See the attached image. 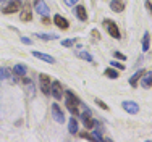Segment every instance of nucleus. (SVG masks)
<instances>
[{
    "label": "nucleus",
    "mask_w": 152,
    "mask_h": 142,
    "mask_svg": "<svg viewBox=\"0 0 152 142\" xmlns=\"http://www.w3.org/2000/svg\"><path fill=\"white\" fill-rule=\"evenodd\" d=\"M149 47H151V34L146 31L142 36V52L146 53L147 50H149Z\"/></svg>",
    "instance_id": "nucleus-18"
},
{
    "label": "nucleus",
    "mask_w": 152,
    "mask_h": 142,
    "mask_svg": "<svg viewBox=\"0 0 152 142\" xmlns=\"http://www.w3.org/2000/svg\"><path fill=\"white\" fill-rule=\"evenodd\" d=\"M21 42L24 44V45H32V41L29 37H26V36H23V37H21Z\"/></svg>",
    "instance_id": "nucleus-28"
},
{
    "label": "nucleus",
    "mask_w": 152,
    "mask_h": 142,
    "mask_svg": "<svg viewBox=\"0 0 152 142\" xmlns=\"http://www.w3.org/2000/svg\"><path fill=\"white\" fill-rule=\"evenodd\" d=\"M13 73H15L16 76H24L28 73V68L24 66L23 63H18V65H15V66H13Z\"/></svg>",
    "instance_id": "nucleus-17"
},
{
    "label": "nucleus",
    "mask_w": 152,
    "mask_h": 142,
    "mask_svg": "<svg viewBox=\"0 0 152 142\" xmlns=\"http://www.w3.org/2000/svg\"><path fill=\"white\" fill-rule=\"evenodd\" d=\"M102 24H104V28L107 29V32H108V34H110L113 39H120V37H121L120 28L117 26V23H115V21H112V20H104Z\"/></svg>",
    "instance_id": "nucleus-2"
},
{
    "label": "nucleus",
    "mask_w": 152,
    "mask_h": 142,
    "mask_svg": "<svg viewBox=\"0 0 152 142\" xmlns=\"http://www.w3.org/2000/svg\"><path fill=\"white\" fill-rule=\"evenodd\" d=\"M8 79L10 78V71L7 70V68H0V79Z\"/></svg>",
    "instance_id": "nucleus-25"
},
{
    "label": "nucleus",
    "mask_w": 152,
    "mask_h": 142,
    "mask_svg": "<svg viewBox=\"0 0 152 142\" xmlns=\"http://www.w3.org/2000/svg\"><path fill=\"white\" fill-rule=\"evenodd\" d=\"M66 108L71 111L73 115H78L79 113V105H81V100L75 95L73 90H66Z\"/></svg>",
    "instance_id": "nucleus-1"
},
{
    "label": "nucleus",
    "mask_w": 152,
    "mask_h": 142,
    "mask_svg": "<svg viewBox=\"0 0 152 142\" xmlns=\"http://www.w3.org/2000/svg\"><path fill=\"white\" fill-rule=\"evenodd\" d=\"M0 2H7V0H0Z\"/></svg>",
    "instance_id": "nucleus-33"
},
{
    "label": "nucleus",
    "mask_w": 152,
    "mask_h": 142,
    "mask_svg": "<svg viewBox=\"0 0 152 142\" xmlns=\"http://www.w3.org/2000/svg\"><path fill=\"white\" fill-rule=\"evenodd\" d=\"M76 55H78V58H83V60H86V61H94L92 55L88 52H79V53H76Z\"/></svg>",
    "instance_id": "nucleus-21"
},
{
    "label": "nucleus",
    "mask_w": 152,
    "mask_h": 142,
    "mask_svg": "<svg viewBox=\"0 0 152 142\" xmlns=\"http://www.w3.org/2000/svg\"><path fill=\"white\" fill-rule=\"evenodd\" d=\"M32 55H34L36 58H39V60H42V61H47V63H55V58L50 57V55H47V53H42V52L34 50V52H32Z\"/></svg>",
    "instance_id": "nucleus-15"
},
{
    "label": "nucleus",
    "mask_w": 152,
    "mask_h": 142,
    "mask_svg": "<svg viewBox=\"0 0 152 142\" xmlns=\"http://www.w3.org/2000/svg\"><path fill=\"white\" fill-rule=\"evenodd\" d=\"M146 8L149 10L151 15H152V2H151V0H146Z\"/></svg>",
    "instance_id": "nucleus-32"
},
{
    "label": "nucleus",
    "mask_w": 152,
    "mask_h": 142,
    "mask_svg": "<svg viewBox=\"0 0 152 142\" xmlns=\"http://www.w3.org/2000/svg\"><path fill=\"white\" fill-rule=\"evenodd\" d=\"M39 84H41L42 94L50 95V84H52V81H50V76L45 74V73H41V74H39Z\"/></svg>",
    "instance_id": "nucleus-3"
},
{
    "label": "nucleus",
    "mask_w": 152,
    "mask_h": 142,
    "mask_svg": "<svg viewBox=\"0 0 152 142\" xmlns=\"http://www.w3.org/2000/svg\"><path fill=\"white\" fill-rule=\"evenodd\" d=\"M115 57H117L118 60H121V61L126 60V55H123V53H120V52H115Z\"/></svg>",
    "instance_id": "nucleus-30"
},
{
    "label": "nucleus",
    "mask_w": 152,
    "mask_h": 142,
    "mask_svg": "<svg viewBox=\"0 0 152 142\" xmlns=\"http://www.w3.org/2000/svg\"><path fill=\"white\" fill-rule=\"evenodd\" d=\"M94 102H96V103L99 105V107L102 108V110H108V105L105 103V102H102V100H100V99H96V100H94Z\"/></svg>",
    "instance_id": "nucleus-26"
},
{
    "label": "nucleus",
    "mask_w": 152,
    "mask_h": 142,
    "mask_svg": "<svg viewBox=\"0 0 152 142\" xmlns=\"http://www.w3.org/2000/svg\"><path fill=\"white\" fill-rule=\"evenodd\" d=\"M81 137H83V139H89V141H94V139H92V134H88V133H81Z\"/></svg>",
    "instance_id": "nucleus-31"
},
{
    "label": "nucleus",
    "mask_w": 152,
    "mask_h": 142,
    "mask_svg": "<svg viewBox=\"0 0 152 142\" xmlns=\"http://www.w3.org/2000/svg\"><path fill=\"white\" fill-rule=\"evenodd\" d=\"M75 44V39H65V41H61V45L63 47H71Z\"/></svg>",
    "instance_id": "nucleus-27"
},
{
    "label": "nucleus",
    "mask_w": 152,
    "mask_h": 142,
    "mask_svg": "<svg viewBox=\"0 0 152 142\" xmlns=\"http://www.w3.org/2000/svg\"><path fill=\"white\" fill-rule=\"evenodd\" d=\"M21 8H23V12H21V21H24V23H26V21H31L32 20V15H31V7H29V3H23V7H21Z\"/></svg>",
    "instance_id": "nucleus-12"
},
{
    "label": "nucleus",
    "mask_w": 152,
    "mask_h": 142,
    "mask_svg": "<svg viewBox=\"0 0 152 142\" xmlns=\"http://www.w3.org/2000/svg\"><path fill=\"white\" fill-rule=\"evenodd\" d=\"M102 131L100 129H94L92 131V139H96V141H99V142H104V137H102Z\"/></svg>",
    "instance_id": "nucleus-23"
},
{
    "label": "nucleus",
    "mask_w": 152,
    "mask_h": 142,
    "mask_svg": "<svg viewBox=\"0 0 152 142\" xmlns=\"http://www.w3.org/2000/svg\"><path fill=\"white\" fill-rule=\"evenodd\" d=\"M125 7H126L125 0H112V2H110V8L113 10L115 13L123 12V10H125Z\"/></svg>",
    "instance_id": "nucleus-13"
},
{
    "label": "nucleus",
    "mask_w": 152,
    "mask_h": 142,
    "mask_svg": "<svg viewBox=\"0 0 152 142\" xmlns=\"http://www.w3.org/2000/svg\"><path fill=\"white\" fill-rule=\"evenodd\" d=\"M81 121H83V125H84V128H88V129L94 128V118H92V115L89 110H84V113H81Z\"/></svg>",
    "instance_id": "nucleus-8"
},
{
    "label": "nucleus",
    "mask_w": 152,
    "mask_h": 142,
    "mask_svg": "<svg viewBox=\"0 0 152 142\" xmlns=\"http://www.w3.org/2000/svg\"><path fill=\"white\" fill-rule=\"evenodd\" d=\"M53 23H55L57 28L63 29V31L70 28V23H68V20H66V18H63L61 15H55V16H53Z\"/></svg>",
    "instance_id": "nucleus-10"
},
{
    "label": "nucleus",
    "mask_w": 152,
    "mask_h": 142,
    "mask_svg": "<svg viewBox=\"0 0 152 142\" xmlns=\"http://www.w3.org/2000/svg\"><path fill=\"white\" fill-rule=\"evenodd\" d=\"M141 86L144 87V89H149V87H152V71H147L144 73L142 76H141Z\"/></svg>",
    "instance_id": "nucleus-11"
},
{
    "label": "nucleus",
    "mask_w": 152,
    "mask_h": 142,
    "mask_svg": "<svg viewBox=\"0 0 152 142\" xmlns=\"http://www.w3.org/2000/svg\"><path fill=\"white\" fill-rule=\"evenodd\" d=\"M52 116H53V119H55L57 123H65V115H63V111H61L58 103L52 105Z\"/></svg>",
    "instance_id": "nucleus-9"
},
{
    "label": "nucleus",
    "mask_w": 152,
    "mask_h": 142,
    "mask_svg": "<svg viewBox=\"0 0 152 142\" xmlns=\"http://www.w3.org/2000/svg\"><path fill=\"white\" fill-rule=\"evenodd\" d=\"M121 107H123V110H125L126 113H129V115H136L137 111H139V105H137L136 102H133V100L121 102Z\"/></svg>",
    "instance_id": "nucleus-5"
},
{
    "label": "nucleus",
    "mask_w": 152,
    "mask_h": 142,
    "mask_svg": "<svg viewBox=\"0 0 152 142\" xmlns=\"http://www.w3.org/2000/svg\"><path fill=\"white\" fill-rule=\"evenodd\" d=\"M75 15H76V18H78V20H81V21L88 20V12H86V8L83 5L76 7V8H75Z\"/></svg>",
    "instance_id": "nucleus-14"
},
{
    "label": "nucleus",
    "mask_w": 152,
    "mask_h": 142,
    "mask_svg": "<svg viewBox=\"0 0 152 142\" xmlns=\"http://www.w3.org/2000/svg\"><path fill=\"white\" fill-rule=\"evenodd\" d=\"M34 8H36V12L41 15V16H49V13H50V8L47 7V3L44 2V0H36Z\"/></svg>",
    "instance_id": "nucleus-7"
},
{
    "label": "nucleus",
    "mask_w": 152,
    "mask_h": 142,
    "mask_svg": "<svg viewBox=\"0 0 152 142\" xmlns=\"http://www.w3.org/2000/svg\"><path fill=\"white\" fill-rule=\"evenodd\" d=\"M105 76H108V78H112V79H117L120 74H118V71H115L113 68H107V70H105Z\"/></svg>",
    "instance_id": "nucleus-22"
},
{
    "label": "nucleus",
    "mask_w": 152,
    "mask_h": 142,
    "mask_svg": "<svg viewBox=\"0 0 152 142\" xmlns=\"http://www.w3.org/2000/svg\"><path fill=\"white\" fill-rule=\"evenodd\" d=\"M68 129H70L71 134H78V121H76V118L68 119Z\"/></svg>",
    "instance_id": "nucleus-19"
},
{
    "label": "nucleus",
    "mask_w": 152,
    "mask_h": 142,
    "mask_svg": "<svg viewBox=\"0 0 152 142\" xmlns=\"http://www.w3.org/2000/svg\"><path fill=\"white\" fill-rule=\"evenodd\" d=\"M36 37L42 39V41H55V39H58V36H55V34H44V32H37V34H36Z\"/></svg>",
    "instance_id": "nucleus-20"
},
{
    "label": "nucleus",
    "mask_w": 152,
    "mask_h": 142,
    "mask_svg": "<svg viewBox=\"0 0 152 142\" xmlns=\"http://www.w3.org/2000/svg\"><path fill=\"white\" fill-rule=\"evenodd\" d=\"M23 7V0H10L8 2V5L7 7H3V10H2V13L3 15H10V13H16L18 10Z\"/></svg>",
    "instance_id": "nucleus-4"
},
{
    "label": "nucleus",
    "mask_w": 152,
    "mask_h": 142,
    "mask_svg": "<svg viewBox=\"0 0 152 142\" xmlns=\"http://www.w3.org/2000/svg\"><path fill=\"white\" fill-rule=\"evenodd\" d=\"M110 66H113V68H117V70H120V71H123V70H125V65H123V63H120V61H110Z\"/></svg>",
    "instance_id": "nucleus-24"
},
{
    "label": "nucleus",
    "mask_w": 152,
    "mask_h": 142,
    "mask_svg": "<svg viewBox=\"0 0 152 142\" xmlns=\"http://www.w3.org/2000/svg\"><path fill=\"white\" fill-rule=\"evenodd\" d=\"M50 94L55 97V100H58L63 97V87H61L60 81H53L52 84H50Z\"/></svg>",
    "instance_id": "nucleus-6"
},
{
    "label": "nucleus",
    "mask_w": 152,
    "mask_h": 142,
    "mask_svg": "<svg viewBox=\"0 0 152 142\" xmlns=\"http://www.w3.org/2000/svg\"><path fill=\"white\" fill-rule=\"evenodd\" d=\"M144 73H146V70H142V68H141V70H137L134 74H133L131 78H129V86L136 87V86H137V82H139V79H141V76H142Z\"/></svg>",
    "instance_id": "nucleus-16"
},
{
    "label": "nucleus",
    "mask_w": 152,
    "mask_h": 142,
    "mask_svg": "<svg viewBox=\"0 0 152 142\" xmlns=\"http://www.w3.org/2000/svg\"><path fill=\"white\" fill-rule=\"evenodd\" d=\"M63 2H65V3H66V5H68V7H75V5H76V3H78V2H79V0H63Z\"/></svg>",
    "instance_id": "nucleus-29"
}]
</instances>
